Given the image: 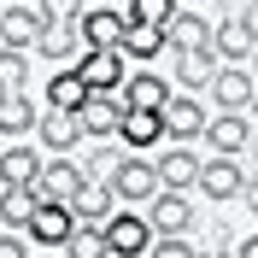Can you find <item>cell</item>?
Instances as JSON below:
<instances>
[{
    "label": "cell",
    "instance_id": "26",
    "mask_svg": "<svg viewBox=\"0 0 258 258\" xmlns=\"http://www.w3.org/2000/svg\"><path fill=\"white\" fill-rule=\"evenodd\" d=\"M82 77H77V64H64V71H53L47 77V106H59V112H77L82 106Z\"/></svg>",
    "mask_w": 258,
    "mask_h": 258
},
{
    "label": "cell",
    "instance_id": "23",
    "mask_svg": "<svg viewBox=\"0 0 258 258\" xmlns=\"http://www.w3.org/2000/svg\"><path fill=\"white\" fill-rule=\"evenodd\" d=\"M35 100L24 94V88H18V94H0V135H30L35 129Z\"/></svg>",
    "mask_w": 258,
    "mask_h": 258
},
{
    "label": "cell",
    "instance_id": "27",
    "mask_svg": "<svg viewBox=\"0 0 258 258\" xmlns=\"http://www.w3.org/2000/svg\"><path fill=\"white\" fill-rule=\"evenodd\" d=\"M35 200H41L35 188H0V223H6V229H24L30 211H35Z\"/></svg>",
    "mask_w": 258,
    "mask_h": 258
},
{
    "label": "cell",
    "instance_id": "19",
    "mask_svg": "<svg viewBox=\"0 0 258 258\" xmlns=\"http://www.w3.org/2000/svg\"><path fill=\"white\" fill-rule=\"evenodd\" d=\"M164 47L170 53H200V47H211V24L200 12H170L164 18Z\"/></svg>",
    "mask_w": 258,
    "mask_h": 258
},
{
    "label": "cell",
    "instance_id": "21",
    "mask_svg": "<svg viewBox=\"0 0 258 258\" xmlns=\"http://www.w3.org/2000/svg\"><path fill=\"white\" fill-rule=\"evenodd\" d=\"M64 206H71V217H77V223H94V229H100V223H106V211H112L117 200H112V188H106V182H82Z\"/></svg>",
    "mask_w": 258,
    "mask_h": 258
},
{
    "label": "cell",
    "instance_id": "2",
    "mask_svg": "<svg viewBox=\"0 0 258 258\" xmlns=\"http://www.w3.org/2000/svg\"><path fill=\"white\" fill-rule=\"evenodd\" d=\"M246 164L241 159H223V153H211V159H200V170H194V188L206 194V200H241V188H246Z\"/></svg>",
    "mask_w": 258,
    "mask_h": 258
},
{
    "label": "cell",
    "instance_id": "10",
    "mask_svg": "<svg viewBox=\"0 0 258 258\" xmlns=\"http://www.w3.org/2000/svg\"><path fill=\"white\" fill-rule=\"evenodd\" d=\"M77 188H82V164L71 159V153H47V159H41V176H35V194L64 206Z\"/></svg>",
    "mask_w": 258,
    "mask_h": 258
},
{
    "label": "cell",
    "instance_id": "6",
    "mask_svg": "<svg viewBox=\"0 0 258 258\" xmlns=\"http://www.w3.org/2000/svg\"><path fill=\"white\" fill-rule=\"evenodd\" d=\"M200 141H206V153L246 159V147H252V123H246V112H217V117H206Z\"/></svg>",
    "mask_w": 258,
    "mask_h": 258
},
{
    "label": "cell",
    "instance_id": "15",
    "mask_svg": "<svg viewBox=\"0 0 258 258\" xmlns=\"http://www.w3.org/2000/svg\"><path fill=\"white\" fill-rule=\"evenodd\" d=\"M35 141H41V153H77V147H82L77 112H59V106H47V112L35 117Z\"/></svg>",
    "mask_w": 258,
    "mask_h": 258
},
{
    "label": "cell",
    "instance_id": "13",
    "mask_svg": "<svg viewBox=\"0 0 258 258\" xmlns=\"http://www.w3.org/2000/svg\"><path fill=\"white\" fill-rule=\"evenodd\" d=\"M112 135L129 147V153H153V147H164V123H159V112H141V106H123V117H117Z\"/></svg>",
    "mask_w": 258,
    "mask_h": 258
},
{
    "label": "cell",
    "instance_id": "31",
    "mask_svg": "<svg viewBox=\"0 0 258 258\" xmlns=\"http://www.w3.org/2000/svg\"><path fill=\"white\" fill-rule=\"evenodd\" d=\"M170 12H176V0H129V24H159V30H164V18H170Z\"/></svg>",
    "mask_w": 258,
    "mask_h": 258
},
{
    "label": "cell",
    "instance_id": "1",
    "mask_svg": "<svg viewBox=\"0 0 258 258\" xmlns=\"http://www.w3.org/2000/svg\"><path fill=\"white\" fill-rule=\"evenodd\" d=\"M71 64H77V77H82L88 94H117V82L129 77V59L117 47H82Z\"/></svg>",
    "mask_w": 258,
    "mask_h": 258
},
{
    "label": "cell",
    "instance_id": "30",
    "mask_svg": "<svg viewBox=\"0 0 258 258\" xmlns=\"http://www.w3.org/2000/svg\"><path fill=\"white\" fill-rule=\"evenodd\" d=\"M117 159H123V153H112L106 141H94L88 153H82V182H106V176L117 170Z\"/></svg>",
    "mask_w": 258,
    "mask_h": 258
},
{
    "label": "cell",
    "instance_id": "11",
    "mask_svg": "<svg viewBox=\"0 0 258 258\" xmlns=\"http://www.w3.org/2000/svg\"><path fill=\"white\" fill-rule=\"evenodd\" d=\"M117 117H123V100L117 94H82V106H77L82 141H106V135L117 129Z\"/></svg>",
    "mask_w": 258,
    "mask_h": 258
},
{
    "label": "cell",
    "instance_id": "37",
    "mask_svg": "<svg viewBox=\"0 0 258 258\" xmlns=\"http://www.w3.org/2000/svg\"><path fill=\"white\" fill-rule=\"evenodd\" d=\"M30 258H53V252H30Z\"/></svg>",
    "mask_w": 258,
    "mask_h": 258
},
{
    "label": "cell",
    "instance_id": "34",
    "mask_svg": "<svg viewBox=\"0 0 258 258\" xmlns=\"http://www.w3.org/2000/svg\"><path fill=\"white\" fill-rule=\"evenodd\" d=\"M0 258H30V246L18 241V229H12V235H0Z\"/></svg>",
    "mask_w": 258,
    "mask_h": 258
},
{
    "label": "cell",
    "instance_id": "38",
    "mask_svg": "<svg viewBox=\"0 0 258 258\" xmlns=\"http://www.w3.org/2000/svg\"><path fill=\"white\" fill-rule=\"evenodd\" d=\"M112 258H135V252H112Z\"/></svg>",
    "mask_w": 258,
    "mask_h": 258
},
{
    "label": "cell",
    "instance_id": "7",
    "mask_svg": "<svg viewBox=\"0 0 258 258\" xmlns=\"http://www.w3.org/2000/svg\"><path fill=\"white\" fill-rule=\"evenodd\" d=\"M100 235H106L112 252H135V258L153 246V229H147V217H141L135 206H112V211H106V223H100Z\"/></svg>",
    "mask_w": 258,
    "mask_h": 258
},
{
    "label": "cell",
    "instance_id": "33",
    "mask_svg": "<svg viewBox=\"0 0 258 258\" xmlns=\"http://www.w3.org/2000/svg\"><path fill=\"white\" fill-rule=\"evenodd\" d=\"M35 12L47 18V24H77V18H82V0H35Z\"/></svg>",
    "mask_w": 258,
    "mask_h": 258
},
{
    "label": "cell",
    "instance_id": "20",
    "mask_svg": "<svg viewBox=\"0 0 258 258\" xmlns=\"http://www.w3.org/2000/svg\"><path fill=\"white\" fill-rule=\"evenodd\" d=\"M35 176H41V153L35 147H6L0 153V188H35Z\"/></svg>",
    "mask_w": 258,
    "mask_h": 258
},
{
    "label": "cell",
    "instance_id": "16",
    "mask_svg": "<svg viewBox=\"0 0 258 258\" xmlns=\"http://www.w3.org/2000/svg\"><path fill=\"white\" fill-rule=\"evenodd\" d=\"M41 24H47V18L35 12V6H0V47L30 53L35 35H41Z\"/></svg>",
    "mask_w": 258,
    "mask_h": 258
},
{
    "label": "cell",
    "instance_id": "22",
    "mask_svg": "<svg viewBox=\"0 0 258 258\" xmlns=\"http://www.w3.org/2000/svg\"><path fill=\"white\" fill-rule=\"evenodd\" d=\"M30 53H35V59H64V64H71L82 53V35H77V24H41V35H35Z\"/></svg>",
    "mask_w": 258,
    "mask_h": 258
},
{
    "label": "cell",
    "instance_id": "29",
    "mask_svg": "<svg viewBox=\"0 0 258 258\" xmlns=\"http://www.w3.org/2000/svg\"><path fill=\"white\" fill-rule=\"evenodd\" d=\"M24 82H30V53L0 47V94H18Z\"/></svg>",
    "mask_w": 258,
    "mask_h": 258
},
{
    "label": "cell",
    "instance_id": "9",
    "mask_svg": "<svg viewBox=\"0 0 258 258\" xmlns=\"http://www.w3.org/2000/svg\"><path fill=\"white\" fill-rule=\"evenodd\" d=\"M206 106H200V100L194 94H170L159 106V123H164V141H200V129H206Z\"/></svg>",
    "mask_w": 258,
    "mask_h": 258
},
{
    "label": "cell",
    "instance_id": "36",
    "mask_svg": "<svg viewBox=\"0 0 258 258\" xmlns=\"http://www.w3.org/2000/svg\"><path fill=\"white\" fill-rule=\"evenodd\" d=\"M194 258H229V241H223V235H217V241H211V246H194Z\"/></svg>",
    "mask_w": 258,
    "mask_h": 258
},
{
    "label": "cell",
    "instance_id": "35",
    "mask_svg": "<svg viewBox=\"0 0 258 258\" xmlns=\"http://www.w3.org/2000/svg\"><path fill=\"white\" fill-rule=\"evenodd\" d=\"M229 258H258V241H252V235H241V241H229Z\"/></svg>",
    "mask_w": 258,
    "mask_h": 258
},
{
    "label": "cell",
    "instance_id": "28",
    "mask_svg": "<svg viewBox=\"0 0 258 258\" xmlns=\"http://www.w3.org/2000/svg\"><path fill=\"white\" fill-rule=\"evenodd\" d=\"M64 258H112V246H106V235L94 223H77L64 235Z\"/></svg>",
    "mask_w": 258,
    "mask_h": 258
},
{
    "label": "cell",
    "instance_id": "18",
    "mask_svg": "<svg viewBox=\"0 0 258 258\" xmlns=\"http://www.w3.org/2000/svg\"><path fill=\"white\" fill-rule=\"evenodd\" d=\"M117 100H123V106H141V112H159L164 100H170V77H159V71H135V77L117 82Z\"/></svg>",
    "mask_w": 258,
    "mask_h": 258
},
{
    "label": "cell",
    "instance_id": "5",
    "mask_svg": "<svg viewBox=\"0 0 258 258\" xmlns=\"http://www.w3.org/2000/svg\"><path fill=\"white\" fill-rule=\"evenodd\" d=\"M211 59L217 64H252V12H229L211 24Z\"/></svg>",
    "mask_w": 258,
    "mask_h": 258
},
{
    "label": "cell",
    "instance_id": "3",
    "mask_svg": "<svg viewBox=\"0 0 258 258\" xmlns=\"http://www.w3.org/2000/svg\"><path fill=\"white\" fill-rule=\"evenodd\" d=\"M141 217H147V229H153V235H188L200 211H194L188 188H159L153 200H147V211H141Z\"/></svg>",
    "mask_w": 258,
    "mask_h": 258
},
{
    "label": "cell",
    "instance_id": "12",
    "mask_svg": "<svg viewBox=\"0 0 258 258\" xmlns=\"http://www.w3.org/2000/svg\"><path fill=\"white\" fill-rule=\"evenodd\" d=\"M71 229H77L71 206H59V200H35L24 235H35V246H64V235H71Z\"/></svg>",
    "mask_w": 258,
    "mask_h": 258
},
{
    "label": "cell",
    "instance_id": "8",
    "mask_svg": "<svg viewBox=\"0 0 258 258\" xmlns=\"http://www.w3.org/2000/svg\"><path fill=\"white\" fill-rule=\"evenodd\" d=\"M206 88H211L217 112H252V71L246 64H217Z\"/></svg>",
    "mask_w": 258,
    "mask_h": 258
},
{
    "label": "cell",
    "instance_id": "24",
    "mask_svg": "<svg viewBox=\"0 0 258 258\" xmlns=\"http://www.w3.org/2000/svg\"><path fill=\"white\" fill-rule=\"evenodd\" d=\"M117 53H123V59H159V53H164V30H159V24H123Z\"/></svg>",
    "mask_w": 258,
    "mask_h": 258
},
{
    "label": "cell",
    "instance_id": "32",
    "mask_svg": "<svg viewBox=\"0 0 258 258\" xmlns=\"http://www.w3.org/2000/svg\"><path fill=\"white\" fill-rule=\"evenodd\" d=\"M141 258H194V246H188V235H153V246Z\"/></svg>",
    "mask_w": 258,
    "mask_h": 258
},
{
    "label": "cell",
    "instance_id": "17",
    "mask_svg": "<svg viewBox=\"0 0 258 258\" xmlns=\"http://www.w3.org/2000/svg\"><path fill=\"white\" fill-rule=\"evenodd\" d=\"M123 24H129V18L112 12V6L100 0L94 12H82V18H77V35H82V47H117V41H123Z\"/></svg>",
    "mask_w": 258,
    "mask_h": 258
},
{
    "label": "cell",
    "instance_id": "14",
    "mask_svg": "<svg viewBox=\"0 0 258 258\" xmlns=\"http://www.w3.org/2000/svg\"><path fill=\"white\" fill-rule=\"evenodd\" d=\"M194 170H200V153H188V141H170L164 153L153 147V176H159V188H194Z\"/></svg>",
    "mask_w": 258,
    "mask_h": 258
},
{
    "label": "cell",
    "instance_id": "4",
    "mask_svg": "<svg viewBox=\"0 0 258 258\" xmlns=\"http://www.w3.org/2000/svg\"><path fill=\"white\" fill-rule=\"evenodd\" d=\"M106 188H112L117 206H135V200H153L159 194V176H153V159H141V153H123L117 159V170L106 176Z\"/></svg>",
    "mask_w": 258,
    "mask_h": 258
},
{
    "label": "cell",
    "instance_id": "25",
    "mask_svg": "<svg viewBox=\"0 0 258 258\" xmlns=\"http://www.w3.org/2000/svg\"><path fill=\"white\" fill-rule=\"evenodd\" d=\"M211 71H217L211 47H200V53H176V88H182V94L206 88V82H211Z\"/></svg>",
    "mask_w": 258,
    "mask_h": 258
}]
</instances>
